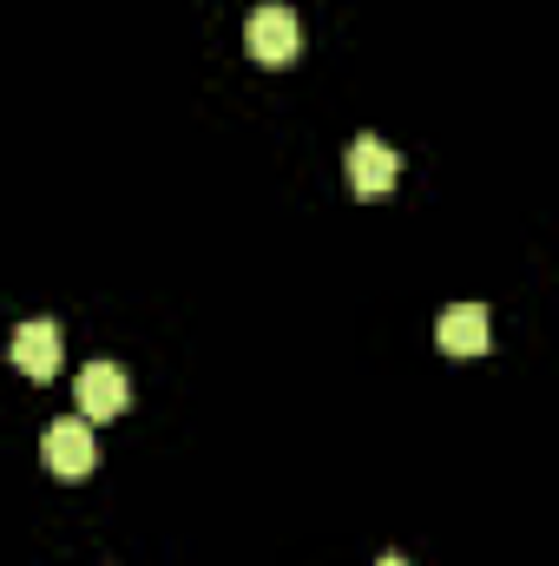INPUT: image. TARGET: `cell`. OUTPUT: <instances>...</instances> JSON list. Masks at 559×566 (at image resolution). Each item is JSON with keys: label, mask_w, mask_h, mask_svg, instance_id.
<instances>
[{"label": "cell", "mask_w": 559, "mask_h": 566, "mask_svg": "<svg viewBox=\"0 0 559 566\" xmlns=\"http://www.w3.org/2000/svg\"><path fill=\"white\" fill-rule=\"evenodd\" d=\"M376 566H415V560H402V554H389V560H376Z\"/></svg>", "instance_id": "cell-7"}, {"label": "cell", "mask_w": 559, "mask_h": 566, "mask_svg": "<svg viewBox=\"0 0 559 566\" xmlns=\"http://www.w3.org/2000/svg\"><path fill=\"white\" fill-rule=\"evenodd\" d=\"M40 454H46V468H53L60 481H80V474H93V461H99L93 422H86V416H66V422H53V428H46V441H40Z\"/></svg>", "instance_id": "cell-2"}, {"label": "cell", "mask_w": 559, "mask_h": 566, "mask_svg": "<svg viewBox=\"0 0 559 566\" xmlns=\"http://www.w3.org/2000/svg\"><path fill=\"white\" fill-rule=\"evenodd\" d=\"M342 171H349V191L356 198H382V191H395V178H402V151L382 139H356L342 151Z\"/></svg>", "instance_id": "cell-3"}, {"label": "cell", "mask_w": 559, "mask_h": 566, "mask_svg": "<svg viewBox=\"0 0 559 566\" xmlns=\"http://www.w3.org/2000/svg\"><path fill=\"white\" fill-rule=\"evenodd\" d=\"M434 343H441L447 356H481V349H487V310H481V303H454V310H441Z\"/></svg>", "instance_id": "cell-6"}, {"label": "cell", "mask_w": 559, "mask_h": 566, "mask_svg": "<svg viewBox=\"0 0 559 566\" xmlns=\"http://www.w3.org/2000/svg\"><path fill=\"white\" fill-rule=\"evenodd\" d=\"M7 349H13V369H20V376L46 382V376L60 369V323H53V316H27Z\"/></svg>", "instance_id": "cell-5"}, {"label": "cell", "mask_w": 559, "mask_h": 566, "mask_svg": "<svg viewBox=\"0 0 559 566\" xmlns=\"http://www.w3.org/2000/svg\"><path fill=\"white\" fill-rule=\"evenodd\" d=\"M73 396H80V416H86V422L126 416V402H133V389H126V369H119V363H86V369H80V382H73Z\"/></svg>", "instance_id": "cell-4"}, {"label": "cell", "mask_w": 559, "mask_h": 566, "mask_svg": "<svg viewBox=\"0 0 559 566\" xmlns=\"http://www.w3.org/2000/svg\"><path fill=\"white\" fill-rule=\"evenodd\" d=\"M244 46H251V60H264V66H289L296 53H303V20H296V7H257L251 20H244Z\"/></svg>", "instance_id": "cell-1"}]
</instances>
